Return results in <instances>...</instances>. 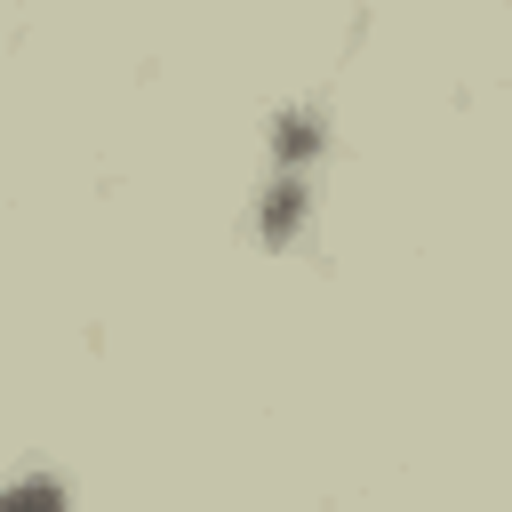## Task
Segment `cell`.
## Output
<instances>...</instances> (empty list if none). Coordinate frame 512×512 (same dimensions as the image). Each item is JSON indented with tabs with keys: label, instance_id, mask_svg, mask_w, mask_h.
<instances>
[{
	"label": "cell",
	"instance_id": "obj_1",
	"mask_svg": "<svg viewBox=\"0 0 512 512\" xmlns=\"http://www.w3.org/2000/svg\"><path fill=\"white\" fill-rule=\"evenodd\" d=\"M0 512H64V488H56V480H16V488L0 496Z\"/></svg>",
	"mask_w": 512,
	"mask_h": 512
}]
</instances>
